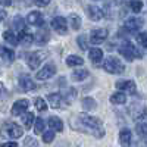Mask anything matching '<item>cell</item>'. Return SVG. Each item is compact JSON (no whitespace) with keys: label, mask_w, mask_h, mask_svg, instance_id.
I'll return each instance as SVG.
<instances>
[{"label":"cell","mask_w":147,"mask_h":147,"mask_svg":"<svg viewBox=\"0 0 147 147\" xmlns=\"http://www.w3.org/2000/svg\"><path fill=\"white\" fill-rule=\"evenodd\" d=\"M60 96H62V100H65V102L69 105V103H72L74 99L77 97V91L74 90V88H71V87H68V88L63 91V94H60Z\"/></svg>","instance_id":"cb8c5ba5"},{"label":"cell","mask_w":147,"mask_h":147,"mask_svg":"<svg viewBox=\"0 0 147 147\" xmlns=\"http://www.w3.org/2000/svg\"><path fill=\"white\" fill-rule=\"evenodd\" d=\"M87 37H85V35H80L78 37V38H77V43L80 44V47L82 49V50H87V49H88V46H87Z\"/></svg>","instance_id":"e575fe53"},{"label":"cell","mask_w":147,"mask_h":147,"mask_svg":"<svg viewBox=\"0 0 147 147\" xmlns=\"http://www.w3.org/2000/svg\"><path fill=\"white\" fill-rule=\"evenodd\" d=\"M141 25H143V19H140V18H128L125 21L124 28L128 32H137L141 28Z\"/></svg>","instance_id":"7c38bea8"},{"label":"cell","mask_w":147,"mask_h":147,"mask_svg":"<svg viewBox=\"0 0 147 147\" xmlns=\"http://www.w3.org/2000/svg\"><path fill=\"white\" fill-rule=\"evenodd\" d=\"M24 146L25 147H38V143H37V140L34 137H27L24 140Z\"/></svg>","instance_id":"8d00e7d4"},{"label":"cell","mask_w":147,"mask_h":147,"mask_svg":"<svg viewBox=\"0 0 147 147\" xmlns=\"http://www.w3.org/2000/svg\"><path fill=\"white\" fill-rule=\"evenodd\" d=\"M68 22H66V19L63 18V16H55L53 19H52V28L57 32V34H66L68 32Z\"/></svg>","instance_id":"ba28073f"},{"label":"cell","mask_w":147,"mask_h":147,"mask_svg":"<svg viewBox=\"0 0 147 147\" xmlns=\"http://www.w3.org/2000/svg\"><path fill=\"white\" fill-rule=\"evenodd\" d=\"M56 74V66L53 63H46L38 72L35 74V78L40 80V81H46L49 78H52Z\"/></svg>","instance_id":"8992f818"},{"label":"cell","mask_w":147,"mask_h":147,"mask_svg":"<svg viewBox=\"0 0 147 147\" xmlns=\"http://www.w3.org/2000/svg\"><path fill=\"white\" fill-rule=\"evenodd\" d=\"M34 106H35V109L38 110V112H46L47 110V102L43 100L41 97H37V99L34 100Z\"/></svg>","instance_id":"4dcf8cb0"},{"label":"cell","mask_w":147,"mask_h":147,"mask_svg":"<svg viewBox=\"0 0 147 147\" xmlns=\"http://www.w3.org/2000/svg\"><path fill=\"white\" fill-rule=\"evenodd\" d=\"M27 3H34V0H25Z\"/></svg>","instance_id":"ee69618b"},{"label":"cell","mask_w":147,"mask_h":147,"mask_svg":"<svg viewBox=\"0 0 147 147\" xmlns=\"http://www.w3.org/2000/svg\"><path fill=\"white\" fill-rule=\"evenodd\" d=\"M53 140H55V131H53V129L43 132V141H44V143H52Z\"/></svg>","instance_id":"836d02e7"},{"label":"cell","mask_w":147,"mask_h":147,"mask_svg":"<svg viewBox=\"0 0 147 147\" xmlns=\"http://www.w3.org/2000/svg\"><path fill=\"white\" fill-rule=\"evenodd\" d=\"M0 3H2L3 6H10L12 5V0H0Z\"/></svg>","instance_id":"b9f144b4"},{"label":"cell","mask_w":147,"mask_h":147,"mask_svg":"<svg viewBox=\"0 0 147 147\" xmlns=\"http://www.w3.org/2000/svg\"><path fill=\"white\" fill-rule=\"evenodd\" d=\"M13 27H15L16 31H21V30L25 28V21H24V18L15 16V18H13Z\"/></svg>","instance_id":"d6a6232c"},{"label":"cell","mask_w":147,"mask_h":147,"mask_svg":"<svg viewBox=\"0 0 147 147\" xmlns=\"http://www.w3.org/2000/svg\"><path fill=\"white\" fill-rule=\"evenodd\" d=\"M87 12H88V18H90L91 21H100V19H103V16H105L103 10H102L100 7H97V6H88Z\"/></svg>","instance_id":"2e32d148"},{"label":"cell","mask_w":147,"mask_h":147,"mask_svg":"<svg viewBox=\"0 0 147 147\" xmlns=\"http://www.w3.org/2000/svg\"><path fill=\"white\" fill-rule=\"evenodd\" d=\"M24 121V127H25L27 129H30L32 125H34V121H35V115L32 112H25V115H24L22 118Z\"/></svg>","instance_id":"83f0119b"},{"label":"cell","mask_w":147,"mask_h":147,"mask_svg":"<svg viewBox=\"0 0 147 147\" xmlns=\"http://www.w3.org/2000/svg\"><path fill=\"white\" fill-rule=\"evenodd\" d=\"M103 69L109 74H113V75H119L125 71V66L122 65V62L118 59V57H113V56H109L106 57V60L103 62Z\"/></svg>","instance_id":"3957f363"},{"label":"cell","mask_w":147,"mask_h":147,"mask_svg":"<svg viewBox=\"0 0 147 147\" xmlns=\"http://www.w3.org/2000/svg\"><path fill=\"white\" fill-rule=\"evenodd\" d=\"M136 131H137V134L140 137H143V138L146 137V124L144 122H140V124L136 125Z\"/></svg>","instance_id":"d590c367"},{"label":"cell","mask_w":147,"mask_h":147,"mask_svg":"<svg viewBox=\"0 0 147 147\" xmlns=\"http://www.w3.org/2000/svg\"><path fill=\"white\" fill-rule=\"evenodd\" d=\"M0 56H2V59L5 60L6 63H12V62H13V59H15V52L12 50V49L0 46Z\"/></svg>","instance_id":"e0dca14e"},{"label":"cell","mask_w":147,"mask_h":147,"mask_svg":"<svg viewBox=\"0 0 147 147\" xmlns=\"http://www.w3.org/2000/svg\"><path fill=\"white\" fill-rule=\"evenodd\" d=\"M19 87H21L22 91H34L37 88V84L31 80L30 75L24 74V75H21V78H19Z\"/></svg>","instance_id":"30bf717a"},{"label":"cell","mask_w":147,"mask_h":147,"mask_svg":"<svg viewBox=\"0 0 147 147\" xmlns=\"http://www.w3.org/2000/svg\"><path fill=\"white\" fill-rule=\"evenodd\" d=\"M7 96H9V93H7V90L5 88V85L0 82V100H3V99H7Z\"/></svg>","instance_id":"f35d334b"},{"label":"cell","mask_w":147,"mask_h":147,"mask_svg":"<svg viewBox=\"0 0 147 147\" xmlns=\"http://www.w3.org/2000/svg\"><path fill=\"white\" fill-rule=\"evenodd\" d=\"M47 124H49V127H50L53 131L60 132V131L63 129V122H62V119L57 118V116H50V118H49V121H47Z\"/></svg>","instance_id":"44dd1931"},{"label":"cell","mask_w":147,"mask_h":147,"mask_svg":"<svg viewBox=\"0 0 147 147\" xmlns=\"http://www.w3.org/2000/svg\"><path fill=\"white\" fill-rule=\"evenodd\" d=\"M88 57H90L91 62L99 63V62H102V59H103V50L99 49V47H93V49H90V52H88Z\"/></svg>","instance_id":"d6986e66"},{"label":"cell","mask_w":147,"mask_h":147,"mask_svg":"<svg viewBox=\"0 0 147 147\" xmlns=\"http://www.w3.org/2000/svg\"><path fill=\"white\" fill-rule=\"evenodd\" d=\"M84 63V60L81 56H77V55H71L66 57V65L68 66H81Z\"/></svg>","instance_id":"d4e9b609"},{"label":"cell","mask_w":147,"mask_h":147,"mask_svg":"<svg viewBox=\"0 0 147 147\" xmlns=\"http://www.w3.org/2000/svg\"><path fill=\"white\" fill-rule=\"evenodd\" d=\"M50 2H52V0H34V3L38 6V7H44V6H47Z\"/></svg>","instance_id":"ab89813d"},{"label":"cell","mask_w":147,"mask_h":147,"mask_svg":"<svg viewBox=\"0 0 147 147\" xmlns=\"http://www.w3.org/2000/svg\"><path fill=\"white\" fill-rule=\"evenodd\" d=\"M71 78H72V81H75V82L84 81L85 78H88V71L87 69H77V71L72 72Z\"/></svg>","instance_id":"7402d4cb"},{"label":"cell","mask_w":147,"mask_h":147,"mask_svg":"<svg viewBox=\"0 0 147 147\" xmlns=\"http://www.w3.org/2000/svg\"><path fill=\"white\" fill-rule=\"evenodd\" d=\"M119 55L122 56V57H124L125 60H128V62H132V60L134 59H140L143 55L137 50V49H136V46H134L131 41H124V43H122L121 46H119Z\"/></svg>","instance_id":"7a4b0ae2"},{"label":"cell","mask_w":147,"mask_h":147,"mask_svg":"<svg viewBox=\"0 0 147 147\" xmlns=\"http://www.w3.org/2000/svg\"><path fill=\"white\" fill-rule=\"evenodd\" d=\"M68 21H69V25H71L74 30H80V28H81V24H82V21H81V18H80L77 13H71Z\"/></svg>","instance_id":"f1b7e54d"},{"label":"cell","mask_w":147,"mask_h":147,"mask_svg":"<svg viewBox=\"0 0 147 147\" xmlns=\"http://www.w3.org/2000/svg\"><path fill=\"white\" fill-rule=\"evenodd\" d=\"M5 18H6V12H5L3 9H0V21L5 19Z\"/></svg>","instance_id":"7bdbcfd3"},{"label":"cell","mask_w":147,"mask_h":147,"mask_svg":"<svg viewBox=\"0 0 147 147\" xmlns=\"http://www.w3.org/2000/svg\"><path fill=\"white\" fill-rule=\"evenodd\" d=\"M32 41H34V35H32L31 32H28L25 28L19 31V34H18V43H19V44H22V46H30Z\"/></svg>","instance_id":"9a60e30c"},{"label":"cell","mask_w":147,"mask_h":147,"mask_svg":"<svg viewBox=\"0 0 147 147\" xmlns=\"http://www.w3.org/2000/svg\"><path fill=\"white\" fill-rule=\"evenodd\" d=\"M115 87L121 91H125L129 94H136V91H137V85L132 80H119V81H116Z\"/></svg>","instance_id":"52a82bcc"},{"label":"cell","mask_w":147,"mask_h":147,"mask_svg":"<svg viewBox=\"0 0 147 147\" xmlns=\"http://www.w3.org/2000/svg\"><path fill=\"white\" fill-rule=\"evenodd\" d=\"M34 38H35V43H37V44L41 46V44H46V43L49 41L50 35H49V31H47L46 28H40L38 32L34 35Z\"/></svg>","instance_id":"ffe728a7"},{"label":"cell","mask_w":147,"mask_h":147,"mask_svg":"<svg viewBox=\"0 0 147 147\" xmlns=\"http://www.w3.org/2000/svg\"><path fill=\"white\" fill-rule=\"evenodd\" d=\"M0 147H18V144L15 141H7V143H2Z\"/></svg>","instance_id":"60d3db41"},{"label":"cell","mask_w":147,"mask_h":147,"mask_svg":"<svg viewBox=\"0 0 147 147\" xmlns=\"http://www.w3.org/2000/svg\"><path fill=\"white\" fill-rule=\"evenodd\" d=\"M3 38L5 41H7L10 46H18V35L15 32H12V31H5L3 32Z\"/></svg>","instance_id":"484cf974"},{"label":"cell","mask_w":147,"mask_h":147,"mask_svg":"<svg viewBox=\"0 0 147 147\" xmlns=\"http://www.w3.org/2000/svg\"><path fill=\"white\" fill-rule=\"evenodd\" d=\"M106 38H107V30H106V28H99V30L91 31L88 40H90V43H93V44H100V43H103Z\"/></svg>","instance_id":"9c48e42d"},{"label":"cell","mask_w":147,"mask_h":147,"mask_svg":"<svg viewBox=\"0 0 147 147\" xmlns=\"http://www.w3.org/2000/svg\"><path fill=\"white\" fill-rule=\"evenodd\" d=\"M47 100H49V103H50V106L55 107V109H59L60 106H62V102H63L60 93H50L47 96Z\"/></svg>","instance_id":"ac0fdd59"},{"label":"cell","mask_w":147,"mask_h":147,"mask_svg":"<svg viewBox=\"0 0 147 147\" xmlns=\"http://www.w3.org/2000/svg\"><path fill=\"white\" fill-rule=\"evenodd\" d=\"M2 136L6 137V138L16 140V138L24 136V129L18 124H15V122H6V124H3V127H2Z\"/></svg>","instance_id":"277c9868"},{"label":"cell","mask_w":147,"mask_h":147,"mask_svg":"<svg viewBox=\"0 0 147 147\" xmlns=\"http://www.w3.org/2000/svg\"><path fill=\"white\" fill-rule=\"evenodd\" d=\"M125 102H127V96L122 91L113 93L112 96H110V103H113V105H124Z\"/></svg>","instance_id":"603a6c76"},{"label":"cell","mask_w":147,"mask_h":147,"mask_svg":"<svg viewBox=\"0 0 147 147\" xmlns=\"http://www.w3.org/2000/svg\"><path fill=\"white\" fill-rule=\"evenodd\" d=\"M30 106V102L27 99H21L18 102L13 103V106H12V115L13 116H19V115H24L27 112V109Z\"/></svg>","instance_id":"8fae6325"},{"label":"cell","mask_w":147,"mask_h":147,"mask_svg":"<svg viewBox=\"0 0 147 147\" xmlns=\"http://www.w3.org/2000/svg\"><path fill=\"white\" fill-rule=\"evenodd\" d=\"M77 119H78V127H74V128H78L81 131L88 132L91 136H94L96 138L105 137V128L99 118L91 116L88 113H80Z\"/></svg>","instance_id":"6da1fadb"},{"label":"cell","mask_w":147,"mask_h":147,"mask_svg":"<svg viewBox=\"0 0 147 147\" xmlns=\"http://www.w3.org/2000/svg\"><path fill=\"white\" fill-rule=\"evenodd\" d=\"M27 22L30 25H35V27H41L44 24V19H43V15L40 13L38 10H32L28 13L27 16Z\"/></svg>","instance_id":"4fadbf2b"},{"label":"cell","mask_w":147,"mask_h":147,"mask_svg":"<svg viewBox=\"0 0 147 147\" xmlns=\"http://www.w3.org/2000/svg\"><path fill=\"white\" fill-rule=\"evenodd\" d=\"M146 37H147V35H146V32H140V34L137 35V40H138V43L141 44V47H143V49H146V47H147V40H146Z\"/></svg>","instance_id":"74e56055"},{"label":"cell","mask_w":147,"mask_h":147,"mask_svg":"<svg viewBox=\"0 0 147 147\" xmlns=\"http://www.w3.org/2000/svg\"><path fill=\"white\" fill-rule=\"evenodd\" d=\"M44 57H46V53H43V52H34V53H30L28 57H27V65H28V68H30L31 71L37 69V68L41 65V62H43V59H44Z\"/></svg>","instance_id":"5b68a950"},{"label":"cell","mask_w":147,"mask_h":147,"mask_svg":"<svg viewBox=\"0 0 147 147\" xmlns=\"http://www.w3.org/2000/svg\"><path fill=\"white\" fill-rule=\"evenodd\" d=\"M96 107H97V103H96V100L93 99V97H85V99L82 100V109L87 110V112L94 110Z\"/></svg>","instance_id":"4316f807"},{"label":"cell","mask_w":147,"mask_h":147,"mask_svg":"<svg viewBox=\"0 0 147 147\" xmlns=\"http://www.w3.org/2000/svg\"><path fill=\"white\" fill-rule=\"evenodd\" d=\"M131 6V10L134 12V13H140L141 9H143V2L141 0H132V2L129 3Z\"/></svg>","instance_id":"1f68e13d"},{"label":"cell","mask_w":147,"mask_h":147,"mask_svg":"<svg viewBox=\"0 0 147 147\" xmlns=\"http://www.w3.org/2000/svg\"><path fill=\"white\" fill-rule=\"evenodd\" d=\"M44 128H46V122L43 118H37L34 121V132L35 134H43L44 132Z\"/></svg>","instance_id":"f546056e"},{"label":"cell","mask_w":147,"mask_h":147,"mask_svg":"<svg viewBox=\"0 0 147 147\" xmlns=\"http://www.w3.org/2000/svg\"><path fill=\"white\" fill-rule=\"evenodd\" d=\"M119 143L122 147H131L132 143V136H131V131L128 128H122L119 132Z\"/></svg>","instance_id":"5bb4252c"}]
</instances>
